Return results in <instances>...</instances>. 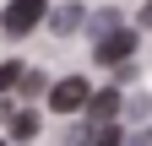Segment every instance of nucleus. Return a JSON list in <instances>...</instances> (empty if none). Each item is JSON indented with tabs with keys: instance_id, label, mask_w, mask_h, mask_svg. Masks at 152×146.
<instances>
[{
	"instance_id": "nucleus-2",
	"label": "nucleus",
	"mask_w": 152,
	"mask_h": 146,
	"mask_svg": "<svg viewBox=\"0 0 152 146\" xmlns=\"http://www.w3.org/2000/svg\"><path fill=\"white\" fill-rule=\"evenodd\" d=\"M87 92L92 87L82 76H65L60 87H49V103H54V114H76V108H87Z\"/></svg>"
},
{
	"instance_id": "nucleus-3",
	"label": "nucleus",
	"mask_w": 152,
	"mask_h": 146,
	"mask_svg": "<svg viewBox=\"0 0 152 146\" xmlns=\"http://www.w3.org/2000/svg\"><path fill=\"white\" fill-rule=\"evenodd\" d=\"M130 49H136V33L114 27V33H103V38H98V60H103V65H120Z\"/></svg>"
},
{
	"instance_id": "nucleus-9",
	"label": "nucleus",
	"mask_w": 152,
	"mask_h": 146,
	"mask_svg": "<svg viewBox=\"0 0 152 146\" xmlns=\"http://www.w3.org/2000/svg\"><path fill=\"white\" fill-rule=\"evenodd\" d=\"M0 146H6V141H0Z\"/></svg>"
},
{
	"instance_id": "nucleus-8",
	"label": "nucleus",
	"mask_w": 152,
	"mask_h": 146,
	"mask_svg": "<svg viewBox=\"0 0 152 146\" xmlns=\"http://www.w3.org/2000/svg\"><path fill=\"white\" fill-rule=\"evenodd\" d=\"M141 22H147V27H152V0H147V6H141Z\"/></svg>"
},
{
	"instance_id": "nucleus-6",
	"label": "nucleus",
	"mask_w": 152,
	"mask_h": 146,
	"mask_svg": "<svg viewBox=\"0 0 152 146\" xmlns=\"http://www.w3.org/2000/svg\"><path fill=\"white\" fill-rule=\"evenodd\" d=\"M22 70H27V65H16V60H6V65H0V92H11V87H16V76H22Z\"/></svg>"
},
{
	"instance_id": "nucleus-5",
	"label": "nucleus",
	"mask_w": 152,
	"mask_h": 146,
	"mask_svg": "<svg viewBox=\"0 0 152 146\" xmlns=\"http://www.w3.org/2000/svg\"><path fill=\"white\" fill-rule=\"evenodd\" d=\"M6 124H11V141H33L38 135V114H22V108H16Z\"/></svg>"
},
{
	"instance_id": "nucleus-7",
	"label": "nucleus",
	"mask_w": 152,
	"mask_h": 146,
	"mask_svg": "<svg viewBox=\"0 0 152 146\" xmlns=\"http://www.w3.org/2000/svg\"><path fill=\"white\" fill-rule=\"evenodd\" d=\"M98 146H120V130H114V124H103V135H98Z\"/></svg>"
},
{
	"instance_id": "nucleus-1",
	"label": "nucleus",
	"mask_w": 152,
	"mask_h": 146,
	"mask_svg": "<svg viewBox=\"0 0 152 146\" xmlns=\"http://www.w3.org/2000/svg\"><path fill=\"white\" fill-rule=\"evenodd\" d=\"M44 16H49V0H11V6L0 11V27H6L11 38H27Z\"/></svg>"
},
{
	"instance_id": "nucleus-4",
	"label": "nucleus",
	"mask_w": 152,
	"mask_h": 146,
	"mask_svg": "<svg viewBox=\"0 0 152 146\" xmlns=\"http://www.w3.org/2000/svg\"><path fill=\"white\" fill-rule=\"evenodd\" d=\"M87 114L98 119V124H114V114H120V92H87Z\"/></svg>"
}]
</instances>
